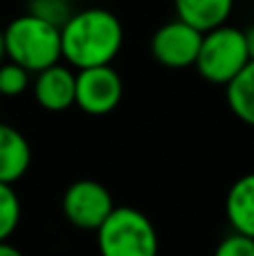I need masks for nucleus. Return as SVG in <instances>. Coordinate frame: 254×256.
Instances as JSON below:
<instances>
[{"label": "nucleus", "instance_id": "f257e3e1", "mask_svg": "<svg viewBox=\"0 0 254 256\" xmlns=\"http://www.w3.org/2000/svg\"><path fill=\"white\" fill-rule=\"evenodd\" d=\"M124 45V27L120 18L104 7L74 12L61 27L63 61L74 70L110 66Z\"/></svg>", "mask_w": 254, "mask_h": 256}, {"label": "nucleus", "instance_id": "f03ea898", "mask_svg": "<svg viewBox=\"0 0 254 256\" xmlns=\"http://www.w3.org/2000/svg\"><path fill=\"white\" fill-rule=\"evenodd\" d=\"M4 43L9 61L27 68L32 74L61 63L63 58L61 27L50 25L32 14H22L4 27Z\"/></svg>", "mask_w": 254, "mask_h": 256}, {"label": "nucleus", "instance_id": "7ed1b4c3", "mask_svg": "<svg viewBox=\"0 0 254 256\" xmlns=\"http://www.w3.org/2000/svg\"><path fill=\"white\" fill-rule=\"evenodd\" d=\"M99 256H158L160 238L151 218L135 207H115L97 232Z\"/></svg>", "mask_w": 254, "mask_h": 256}, {"label": "nucleus", "instance_id": "20e7f679", "mask_svg": "<svg viewBox=\"0 0 254 256\" xmlns=\"http://www.w3.org/2000/svg\"><path fill=\"white\" fill-rule=\"evenodd\" d=\"M252 61L248 32L232 25H220L202 34V45L196 58V70L207 84L228 86Z\"/></svg>", "mask_w": 254, "mask_h": 256}, {"label": "nucleus", "instance_id": "39448f33", "mask_svg": "<svg viewBox=\"0 0 254 256\" xmlns=\"http://www.w3.org/2000/svg\"><path fill=\"white\" fill-rule=\"evenodd\" d=\"M117 204L102 182L97 180H76L66 189L61 209L66 220L72 227L84 232H97L102 222L112 214Z\"/></svg>", "mask_w": 254, "mask_h": 256}, {"label": "nucleus", "instance_id": "423d86ee", "mask_svg": "<svg viewBox=\"0 0 254 256\" xmlns=\"http://www.w3.org/2000/svg\"><path fill=\"white\" fill-rule=\"evenodd\" d=\"M200 45L202 32L184 22L182 18H176L156 30L151 38V54L160 66L171 70H184L196 66Z\"/></svg>", "mask_w": 254, "mask_h": 256}, {"label": "nucleus", "instance_id": "0eeeda50", "mask_svg": "<svg viewBox=\"0 0 254 256\" xmlns=\"http://www.w3.org/2000/svg\"><path fill=\"white\" fill-rule=\"evenodd\" d=\"M124 97V81L112 66L76 70V106L88 115H108Z\"/></svg>", "mask_w": 254, "mask_h": 256}, {"label": "nucleus", "instance_id": "6e6552de", "mask_svg": "<svg viewBox=\"0 0 254 256\" xmlns=\"http://www.w3.org/2000/svg\"><path fill=\"white\" fill-rule=\"evenodd\" d=\"M34 99L40 108L50 112H63L76 106V72L72 66L54 63L36 72Z\"/></svg>", "mask_w": 254, "mask_h": 256}, {"label": "nucleus", "instance_id": "1a4fd4ad", "mask_svg": "<svg viewBox=\"0 0 254 256\" xmlns=\"http://www.w3.org/2000/svg\"><path fill=\"white\" fill-rule=\"evenodd\" d=\"M32 166V146L18 128L0 122V182L16 184Z\"/></svg>", "mask_w": 254, "mask_h": 256}, {"label": "nucleus", "instance_id": "9d476101", "mask_svg": "<svg viewBox=\"0 0 254 256\" xmlns=\"http://www.w3.org/2000/svg\"><path fill=\"white\" fill-rule=\"evenodd\" d=\"M225 216L232 232L254 238V171L241 176L228 191Z\"/></svg>", "mask_w": 254, "mask_h": 256}, {"label": "nucleus", "instance_id": "9b49d317", "mask_svg": "<svg viewBox=\"0 0 254 256\" xmlns=\"http://www.w3.org/2000/svg\"><path fill=\"white\" fill-rule=\"evenodd\" d=\"M176 16L194 25L202 34L220 27L232 16L234 0H174Z\"/></svg>", "mask_w": 254, "mask_h": 256}, {"label": "nucleus", "instance_id": "f8f14e48", "mask_svg": "<svg viewBox=\"0 0 254 256\" xmlns=\"http://www.w3.org/2000/svg\"><path fill=\"white\" fill-rule=\"evenodd\" d=\"M225 99L234 117L254 128V58L236 79L225 86Z\"/></svg>", "mask_w": 254, "mask_h": 256}, {"label": "nucleus", "instance_id": "ddd939ff", "mask_svg": "<svg viewBox=\"0 0 254 256\" xmlns=\"http://www.w3.org/2000/svg\"><path fill=\"white\" fill-rule=\"evenodd\" d=\"M20 198L14 184L0 182V243L9 240L20 225Z\"/></svg>", "mask_w": 254, "mask_h": 256}, {"label": "nucleus", "instance_id": "4468645a", "mask_svg": "<svg viewBox=\"0 0 254 256\" xmlns=\"http://www.w3.org/2000/svg\"><path fill=\"white\" fill-rule=\"evenodd\" d=\"M27 14L50 25L63 27L74 14V2L70 0H27Z\"/></svg>", "mask_w": 254, "mask_h": 256}, {"label": "nucleus", "instance_id": "2eb2a0df", "mask_svg": "<svg viewBox=\"0 0 254 256\" xmlns=\"http://www.w3.org/2000/svg\"><path fill=\"white\" fill-rule=\"evenodd\" d=\"M30 74L27 68L18 66L14 61L0 63V94L2 97H18L30 88Z\"/></svg>", "mask_w": 254, "mask_h": 256}, {"label": "nucleus", "instance_id": "dca6fc26", "mask_svg": "<svg viewBox=\"0 0 254 256\" xmlns=\"http://www.w3.org/2000/svg\"><path fill=\"white\" fill-rule=\"evenodd\" d=\"M214 256H254V238L241 232H232L216 245Z\"/></svg>", "mask_w": 254, "mask_h": 256}, {"label": "nucleus", "instance_id": "f3484780", "mask_svg": "<svg viewBox=\"0 0 254 256\" xmlns=\"http://www.w3.org/2000/svg\"><path fill=\"white\" fill-rule=\"evenodd\" d=\"M0 256H25L16 245H12L9 240H2L0 243Z\"/></svg>", "mask_w": 254, "mask_h": 256}, {"label": "nucleus", "instance_id": "a211bd4d", "mask_svg": "<svg viewBox=\"0 0 254 256\" xmlns=\"http://www.w3.org/2000/svg\"><path fill=\"white\" fill-rule=\"evenodd\" d=\"M7 61V43H4V30L0 27V63Z\"/></svg>", "mask_w": 254, "mask_h": 256}, {"label": "nucleus", "instance_id": "6ab92c4d", "mask_svg": "<svg viewBox=\"0 0 254 256\" xmlns=\"http://www.w3.org/2000/svg\"><path fill=\"white\" fill-rule=\"evenodd\" d=\"M248 43H250V50H252V58H254V27L248 30Z\"/></svg>", "mask_w": 254, "mask_h": 256}, {"label": "nucleus", "instance_id": "aec40b11", "mask_svg": "<svg viewBox=\"0 0 254 256\" xmlns=\"http://www.w3.org/2000/svg\"><path fill=\"white\" fill-rule=\"evenodd\" d=\"M70 2H74V4H76V2H84V0H70Z\"/></svg>", "mask_w": 254, "mask_h": 256}, {"label": "nucleus", "instance_id": "412c9836", "mask_svg": "<svg viewBox=\"0 0 254 256\" xmlns=\"http://www.w3.org/2000/svg\"><path fill=\"white\" fill-rule=\"evenodd\" d=\"M0 97H2V94H0Z\"/></svg>", "mask_w": 254, "mask_h": 256}]
</instances>
